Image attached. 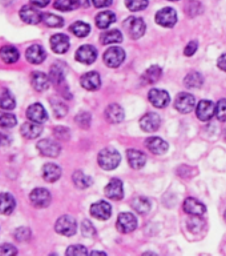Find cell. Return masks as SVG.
<instances>
[{
  "label": "cell",
  "instance_id": "cell-1",
  "mask_svg": "<svg viewBox=\"0 0 226 256\" xmlns=\"http://www.w3.org/2000/svg\"><path fill=\"white\" fill-rule=\"evenodd\" d=\"M97 160H99V166L103 170L112 171V170L119 167L121 158H120L119 152L113 150V148H105V150L100 152Z\"/></svg>",
  "mask_w": 226,
  "mask_h": 256
},
{
  "label": "cell",
  "instance_id": "cell-2",
  "mask_svg": "<svg viewBox=\"0 0 226 256\" xmlns=\"http://www.w3.org/2000/svg\"><path fill=\"white\" fill-rule=\"evenodd\" d=\"M55 230L57 234L63 236H73L77 231V223L76 220L69 215L61 216L60 219H57L55 224Z\"/></svg>",
  "mask_w": 226,
  "mask_h": 256
},
{
  "label": "cell",
  "instance_id": "cell-3",
  "mask_svg": "<svg viewBox=\"0 0 226 256\" xmlns=\"http://www.w3.org/2000/svg\"><path fill=\"white\" fill-rule=\"evenodd\" d=\"M124 60H125V52L120 47H111L104 54V62L111 68L120 67Z\"/></svg>",
  "mask_w": 226,
  "mask_h": 256
},
{
  "label": "cell",
  "instance_id": "cell-4",
  "mask_svg": "<svg viewBox=\"0 0 226 256\" xmlns=\"http://www.w3.org/2000/svg\"><path fill=\"white\" fill-rule=\"evenodd\" d=\"M124 27H125V30H127L132 39H140L144 35V32H145L144 20L140 19V18H135V16H132V18L125 20Z\"/></svg>",
  "mask_w": 226,
  "mask_h": 256
},
{
  "label": "cell",
  "instance_id": "cell-5",
  "mask_svg": "<svg viewBox=\"0 0 226 256\" xmlns=\"http://www.w3.org/2000/svg\"><path fill=\"white\" fill-rule=\"evenodd\" d=\"M36 147H37L41 155L47 156V158H57L60 155V152H61L60 144L51 139L40 140Z\"/></svg>",
  "mask_w": 226,
  "mask_h": 256
},
{
  "label": "cell",
  "instance_id": "cell-6",
  "mask_svg": "<svg viewBox=\"0 0 226 256\" xmlns=\"http://www.w3.org/2000/svg\"><path fill=\"white\" fill-rule=\"evenodd\" d=\"M31 203L36 208H45L51 204V194L45 188H35L29 195Z\"/></svg>",
  "mask_w": 226,
  "mask_h": 256
},
{
  "label": "cell",
  "instance_id": "cell-7",
  "mask_svg": "<svg viewBox=\"0 0 226 256\" xmlns=\"http://www.w3.org/2000/svg\"><path fill=\"white\" fill-rule=\"evenodd\" d=\"M177 22V14L173 8H163L156 14V23L161 27L171 28Z\"/></svg>",
  "mask_w": 226,
  "mask_h": 256
},
{
  "label": "cell",
  "instance_id": "cell-8",
  "mask_svg": "<svg viewBox=\"0 0 226 256\" xmlns=\"http://www.w3.org/2000/svg\"><path fill=\"white\" fill-rule=\"evenodd\" d=\"M195 106H196L195 98H193L191 94H187V92L179 94L175 100L176 110H177L179 112H181V114H189V112L193 111Z\"/></svg>",
  "mask_w": 226,
  "mask_h": 256
},
{
  "label": "cell",
  "instance_id": "cell-9",
  "mask_svg": "<svg viewBox=\"0 0 226 256\" xmlns=\"http://www.w3.org/2000/svg\"><path fill=\"white\" fill-rule=\"evenodd\" d=\"M20 19L23 20L24 23L31 24V26H36L40 22H43V15L41 12L37 10V7H32V6H24L20 10Z\"/></svg>",
  "mask_w": 226,
  "mask_h": 256
},
{
  "label": "cell",
  "instance_id": "cell-10",
  "mask_svg": "<svg viewBox=\"0 0 226 256\" xmlns=\"http://www.w3.org/2000/svg\"><path fill=\"white\" fill-rule=\"evenodd\" d=\"M76 60L81 64H89L95 63L97 59V51L93 46H81V47L76 51Z\"/></svg>",
  "mask_w": 226,
  "mask_h": 256
},
{
  "label": "cell",
  "instance_id": "cell-11",
  "mask_svg": "<svg viewBox=\"0 0 226 256\" xmlns=\"http://www.w3.org/2000/svg\"><path fill=\"white\" fill-rule=\"evenodd\" d=\"M137 227V219L132 214L128 212H123L120 214L119 219H117V230L121 234H129L133 232Z\"/></svg>",
  "mask_w": 226,
  "mask_h": 256
},
{
  "label": "cell",
  "instance_id": "cell-12",
  "mask_svg": "<svg viewBox=\"0 0 226 256\" xmlns=\"http://www.w3.org/2000/svg\"><path fill=\"white\" fill-rule=\"evenodd\" d=\"M216 107L215 104L209 100H201L196 107V115L201 122H209L215 116Z\"/></svg>",
  "mask_w": 226,
  "mask_h": 256
},
{
  "label": "cell",
  "instance_id": "cell-13",
  "mask_svg": "<svg viewBox=\"0 0 226 256\" xmlns=\"http://www.w3.org/2000/svg\"><path fill=\"white\" fill-rule=\"evenodd\" d=\"M91 215L97 220H108L112 215L111 204L107 202H97L91 206Z\"/></svg>",
  "mask_w": 226,
  "mask_h": 256
},
{
  "label": "cell",
  "instance_id": "cell-14",
  "mask_svg": "<svg viewBox=\"0 0 226 256\" xmlns=\"http://www.w3.org/2000/svg\"><path fill=\"white\" fill-rule=\"evenodd\" d=\"M160 124H161V119L155 112L144 115L140 120V127L144 132H156L159 130Z\"/></svg>",
  "mask_w": 226,
  "mask_h": 256
},
{
  "label": "cell",
  "instance_id": "cell-15",
  "mask_svg": "<svg viewBox=\"0 0 226 256\" xmlns=\"http://www.w3.org/2000/svg\"><path fill=\"white\" fill-rule=\"evenodd\" d=\"M149 102L152 103V106L156 108H165L171 102V98L168 95L167 91H163V90H151L149 91Z\"/></svg>",
  "mask_w": 226,
  "mask_h": 256
},
{
  "label": "cell",
  "instance_id": "cell-16",
  "mask_svg": "<svg viewBox=\"0 0 226 256\" xmlns=\"http://www.w3.org/2000/svg\"><path fill=\"white\" fill-rule=\"evenodd\" d=\"M27 118L31 120V122L43 124L48 120V114L47 111H45V108H44L41 104L36 103L32 104L31 107L27 110Z\"/></svg>",
  "mask_w": 226,
  "mask_h": 256
},
{
  "label": "cell",
  "instance_id": "cell-17",
  "mask_svg": "<svg viewBox=\"0 0 226 256\" xmlns=\"http://www.w3.org/2000/svg\"><path fill=\"white\" fill-rule=\"evenodd\" d=\"M105 196L111 200H121L124 196V188L121 180L112 179L109 183L107 184V187L104 190Z\"/></svg>",
  "mask_w": 226,
  "mask_h": 256
},
{
  "label": "cell",
  "instance_id": "cell-18",
  "mask_svg": "<svg viewBox=\"0 0 226 256\" xmlns=\"http://www.w3.org/2000/svg\"><path fill=\"white\" fill-rule=\"evenodd\" d=\"M69 38L67 35H63V34H57V35H53L51 38V48L52 51L55 54H65V52L69 50Z\"/></svg>",
  "mask_w": 226,
  "mask_h": 256
},
{
  "label": "cell",
  "instance_id": "cell-19",
  "mask_svg": "<svg viewBox=\"0 0 226 256\" xmlns=\"http://www.w3.org/2000/svg\"><path fill=\"white\" fill-rule=\"evenodd\" d=\"M184 211L191 216H203L207 212V207L201 202L193 198H188L184 202Z\"/></svg>",
  "mask_w": 226,
  "mask_h": 256
},
{
  "label": "cell",
  "instance_id": "cell-20",
  "mask_svg": "<svg viewBox=\"0 0 226 256\" xmlns=\"http://www.w3.org/2000/svg\"><path fill=\"white\" fill-rule=\"evenodd\" d=\"M25 58L31 64H41L47 58V54H45V50L41 46L33 44L25 52Z\"/></svg>",
  "mask_w": 226,
  "mask_h": 256
},
{
  "label": "cell",
  "instance_id": "cell-21",
  "mask_svg": "<svg viewBox=\"0 0 226 256\" xmlns=\"http://www.w3.org/2000/svg\"><path fill=\"white\" fill-rule=\"evenodd\" d=\"M80 83H81L84 90H87V91H96L101 86V79H100V75L97 72H88V74L81 76Z\"/></svg>",
  "mask_w": 226,
  "mask_h": 256
},
{
  "label": "cell",
  "instance_id": "cell-22",
  "mask_svg": "<svg viewBox=\"0 0 226 256\" xmlns=\"http://www.w3.org/2000/svg\"><path fill=\"white\" fill-rule=\"evenodd\" d=\"M145 146L149 151L153 154V155H164L165 152L168 151V143L165 140H163L161 138H149V139L145 140Z\"/></svg>",
  "mask_w": 226,
  "mask_h": 256
},
{
  "label": "cell",
  "instance_id": "cell-23",
  "mask_svg": "<svg viewBox=\"0 0 226 256\" xmlns=\"http://www.w3.org/2000/svg\"><path fill=\"white\" fill-rule=\"evenodd\" d=\"M20 134L25 139H37L41 134H43V127L39 123L35 122H29V123H24L20 128Z\"/></svg>",
  "mask_w": 226,
  "mask_h": 256
},
{
  "label": "cell",
  "instance_id": "cell-24",
  "mask_svg": "<svg viewBox=\"0 0 226 256\" xmlns=\"http://www.w3.org/2000/svg\"><path fill=\"white\" fill-rule=\"evenodd\" d=\"M49 82H51V79L44 72H33L31 76L32 87L35 88L37 92L47 91L49 88Z\"/></svg>",
  "mask_w": 226,
  "mask_h": 256
},
{
  "label": "cell",
  "instance_id": "cell-25",
  "mask_svg": "<svg viewBox=\"0 0 226 256\" xmlns=\"http://www.w3.org/2000/svg\"><path fill=\"white\" fill-rule=\"evenodd\" d=\"M127 158L128 164L133 170H140V168H143L145 166V163H147V156L144 155L143 152L137 151V150H128Z\"/></svg>",
  "mask_w": 226,
  "mask_h": 256
},
{
  "label": "cell",
  "instance_id": "cell-26",
  "mask_svg": "<svg viewBox=\"0 0 226 256\" xmlns=\"http://www.w3.org/2000/svg\"><path fill=\"white\" fill-rule=\"evenodd\" d=\"M16 202L11 194L3 192L0 194V214L1 215H11L15 211Z\"/></svg>",
  "mask_w": 226,
  "mask_h": 256
},
{
  "label": "cell",
  "instance_id": "cell-27",
  "mask_svg": "<svg viewBox=\"0 0 226 256\" xmlns=\"http://www.w3.org/2000/svg\"><path fill=\"white\" fill-rule=\"evenodd\" d=\"M105 118L112 124L121 123L124 120V110L120 107L119 104H111L105 110Z\"/></svg>",
  "mask_w": 226,
  "mask_h": 256
},
{
  "label": "cell",
  "instance_id": "cell-28",
  "mask_svg": "<svg viewBox=\"0 0 226 256\" xmlns=\"http://www.w3.org/2000/svg\"><path fill=\"white\" fill-rule=\"evenodd\" d=\"M61 176V168L53 163H48L43 167V178L48 183H55Z\"/></svg>",
  "mask_w": 226,
  "mask_h": 256
},
{
  "label": "cell",
  "instance_id": "cell-29",
  "mask_svg": "<svg viewBox=\"0 0 226 256\" xmlns=\"http://www.w3.org/2000/svg\"><path fill=\"white\" fill-rule=\"evenodd\" d=\"M19 51L13 46H4L3 48H0V59L3 60L4 63L13 64L19 60Z\"/></svg>",
  "mask_w": 226,
  "mask_h": 256
},
{
  "label": "cell",
  "instance_id": "cell-30",
  "mask_svg": "<svg viewBox=\"0 0 226 256\" xmlns=\"http://www.w3.org/2000/svg\"><path fill=\"white\" fill-rule=\"evenodd\" d=\"M100 42L104 46H111V44H119L123 42V35L117 30H111V31L103 32L100 36Z\"/></svg>",
  "mask_w": 226,
  "mask_h": 256
},
{
  "label": "cell",
  "instance_id": "cell-31",
  "mask_svg": "<svg viewBox=\"0 0 226 256\" xmlns=\"http://www.w3.org/2000/svg\"><path fill=\"white\" fill-rule=\"evenodd\" d=\"M16 107V100L8 90H0V108L4 111H12Z\"/></svg>",
  "mask_w": 226,
  "mask_h": 256
},
{
  "label": "cell",
  "instance_id": "cell-32",
  "mask_svg": "<svg viewBox=\"0 0 226 256\" xmlns=\"http://www.w3.org/2000/svg\"><path fill=\"white\" fill-rule=\"evenodd\" d=\"M116 22V16L113 12L105 11L101 12L99 15L96 16V26L100 28V30H107L111 24H113Z\"/></svg>",
  "mask_w": 226,
  "mask_h": 256
},
{
  "label": "cell",
  "instance_id": "cell-33",
  "mask_svg": "<svg viewBox=\"0 0 226 256\" xmlns=\"http://www.w3.org/2000/svg\"><path fill=\"white\" fill-rule=\"evenodd\" d=\"M161 68L159 66H152L151 68H148L147 71L144 72L143 75V83L144 84H155L156 82H159L161 78Z\"/></svg>",
  "mask_w": 226,
  "mask_h": 256
},
{
  "label": "cell",
  "instance_id": "cell-34",
  "mask_svg": "<svg viewBox=\"0 0 226 256\" xmlns=\"http://www.w3.org/2000/svg\"><path fill=\"white\" fill-rule=\"evenodd\" d=\"M132 208L135 210L137 214H148L151 211V200H148L147 198H143V196H139V198H135L132 200Z\"/></svg>",
  "mask_w": 226,
  "mask_h": 256
},
{
  "label": "cell",
  "instance_id": "cell-35",
  "mask_svg": "<svg viewBox=\"0 0 226 256\" xmlns=\"http://www.w3.org/2000/svg\"><path fill=\"white\" fill-rule=\"evenodd\" d=\"M72 179H73V183H75L76 187L80 188V190H84V188H88L92 186L91 178L81 171H76L72 176Z\"/></svg>",
  "mask_w": 226,
  "mask_h": 256
},
{
  "label": "cell",
  "instance_id": "cell-36",
  "mask_svg": "<svg viewBox=\"0 0 226 256\" xmlns=\"http://www.w3.org/2000/svg\"><path fill=\"white\" fill-rule=\"evenodd\" d=\"M203 76L200 75L199 72H191V74H188L187 78L184 79V84H185V87L188 88H200L203 86Z\"/></svg>",
  "mask_w": 226,
  "mask_h": 256
},
{
  "label": "cell",
  "instance_id": "cell-37",
  "mask_svg": "<svg viewBox=\"0 0 226 256\" xmlns=\"http://www.w3.org/2000/svg\"><path fill=\"white\" fill-rule=\"evenodd\" d=\"M69 31L75 36H77V38H85V36L89 35L91 27L87 23H84V22H76L75 24H72Z\"/></svg>",
  "mask_w": 226,
  "mask_h": 256
},
{
  "label": "cell",
  "instance_id": "cell-38",
  "mask_svg": "<svg viewBox=\"0 0 226 256\" xmlns=\"http://www.w3.org/2000/svg\"><path fill=\"white\" fill-rule=\"evenodd\" d=\"M53 6H55L56 10H59V11L69 12L79 7L80 3L79 0H56Z\"/></svg>",
  "mask_w": 226,
  "mask_h": 256
},
{
  "label": "cell",
  "instance_id": "cell-39",
  "mask_svg": "<svg viewBox=\"0 0 226 256\" xmlns=\"http://www.w3.org/2000/svg\"><path fill=\"white\" fill-rule=\"evenodd\" d=\"M17 126V118L8 112H0V128H13Z\"/></svg>",
  "mask_w": 226,
  "mask_h": 256
},
{
  "label": "cell",
  "instance_id": "cell-40",
  "mask_svg": "<svg viewBox=\"0 0 226 256\" xmlns=\"http://www.w3.org/2000/svg\"><path fill=\"white\" fill-rule=\"evenodd\" d=\"M43 22L45 26L51 28H60L64 26V20L60 16H56L53 14H44Z\"/></svg>",
  "mask_w": 226,
  "mask_h": 256
},
{
  "label": "cell",
  "instance_id": "cell-41",
  "mask_svg": "<svg viewBox=\"0 0 226 256\" xmlns=\"http://www.w3.org/2000/svg\"><path fill=\"white\" fill-rule=\"evenodd\" d=\"M49 79H51L52 83L57 84V86H60V84L64 83V79H65V76H64L63 68L60 67L59 64H57V66H53V67L51 68Z\"/></svg>",
  "mask_w": 226,
  "mask_h": 256
},
{
  "label": "cell",
  "instance_id": "cell-42",
  "mask_svg": "<svg viewBox=\"0 0 226 256\" xmlns=\"http://www.w3.org/2000/svg\"><path fill=\"white\" fill-rule=\"evenodd\" d=\"M52 104V110H53V114L57 119H63L64 116L67 115L68 108L67 106L63 103V102H60V100H51Z\"/></svg>",
  "mask_w": 226,
  "mask_h": 256
},
{
  "label": "cell",
  "instance_id": "cell-43",
  "mask_svg": "<svg viewBox=\"0 0 226 256\" xmlns=\"http://www.w3.org/2000/svg\"><path fill=\"white\" fill-rule=\"evenodd\" d=\"M185 12H187L188 16L195 18V16L200 15V14L203 12V6H201L199 2H196V0H191V2H188L187 6H185Z\"/></svg>",
  "mask_w": 226,
  "mask_h": 256
},
{
  "label": "cell",
  "instance_id": "cell-44",
  "mask_svg": "<svg viewBox=\"0 0 226 256\" xmlns=\"http://www.w3.org/2000/svg\"><path fill=\"white\" fill-rule=\"evenodd\" d=\"M125 6L129 11L139 12L148 7V0H125Z\"/></svg>",
  "mask_w": 226,
  "mask_h": 256
},
{
  "label": "cell",
  "instance_id": "cell-45",
  "mask_svg": "<svg viewBox=\"0 0 226 256\" xmlns=\"http://www.w3.org/2000/svg\"><path fill=\"white\" fill-rule=\"evenodd\" d=\"M188 230L192 232V234H199L201 230L204 228V223L201 220V216H193L191 219L188 220Z\"/></svg>",
  "mask_w": 226,
  "mask_h": 256
},
{
  "label": "cell",
  "instance_id": "cell-46",
  "mask_svg": "<svg viewBox=\"0 0 226 256\" xmlns=\"http://www.w3.org/2000/svg\"><path fill=\"white\" fill-rule=\"evenodd\" d=\"M216 118L220 122H226V100H219V103L216 104Z\"/></svg>",
  "mask_w": 226,
  "mask_h": 256
},
{
  "label": "cell",
  "instance_id": "cell-47",
  "mask_svg": "<svg viewBox=\"0 0 226 256\" xmlns=\"http://www.w3.org/2000/svg\"><path fill=\"white\" fill-rule=\"evenodd\" d=\"M81 232L85 238H93L96 235V228L92 226L91 222L84 220L83 224H81Z\"/></svg>",
  "mask_w": 226,
  "mask_h": 256
},
{
  "label": "cell",
  "instance_id": "cell-48",
  "mask_svg": "<svg viewBox=\"0 0 226 256\" xmlns=\"http://www.w3.org/2000/svg\"><path fill=\"white\" fill-rule=\"evenodd\" d=\"M31 238V231L25 227H20L15 231V239L19 242H27Z\"/></svg>",
  "mask_w": 226,
  "mask_h": 256
},
{
  "label": "cell",
  "instance_id": "cell-49",
  "mask_svg": "<svg viewBox=\"0 0 226 256\" xmlns=\"http://www.w3.org/2000/svg\"><path fill=\"white\" fill-rule=\"evenodd\" d=\"M76 123L79 124L81 128H88L89 124H91V115L87 114V112H81L76 118Z\"/></svg>",
  "mask_w": 226,
  "mask_h": 256
},
{
  "label": "cell",
  "instance_id": "cell-50",
  "mask_svg": "<svg viewBox=\"0 0 226 256\" xmlns=\"http://www.w3.org/2000/svg\"><path fill=\"white\" fill-rule=\"evenodd\" d=\"M67 255H87L88 251L87 248H84L83 246H71V247L68 248L67 252H65Z\"/></svg>",
  "mask_w": 226,
  "mask_h": 256
},
{
  "label": "cell",
  "instance_id": "cell-51",
  "mask_svg": "<svg viewBox=\"0 0 226 256\" xmlns=\"http://www.w3.org/2000/svg\"><path fill=\"white\" fill-rule=\"evenodd\" d=\"M53 134H55V136L57 138V139H61V140L69 139V131H68L65 127H56Z\"/></svg>",
  "mask_w": 226,
  "mask_h": 256
},
{
  "label": "cell",
  "instance_id": "cell-52",
  "mask_svg": "<svg viewBox=\"0 0 226 256\" xmlns=\"http://www.w3.org/2000/svg\"><path fill=\"white\" fill-rule=\"evenodd\" d=\"M17 254V250H16L13 246H9V244H4V246H0V255H16Z\"/></svg>",
  "mask_w": 226,
  "mask_h": 256
},
{
  "label": "cell",
  "instance_id": "cell-53",
  "mask_svg": "<svg viewBox=\"0 0 226 256\" xmlns=\"http://www.w3.org/2000/svg\"><path fill=\"white\" fill-rule=\"evenodd\" d=\"M197 48H199L197 42H191V43L188 44L187 47H185V50H184V55L188 56V58L192 55H195L196 51H197Z\"/></svg>",
  "mask_w": 226,
  "mask_h": 256
},
{
  "label": "cell",
  "instance_id": "cell-54",
  "mask_svg": "<svg viewBox=\"0 0 226 256\" xmlns=\"http://www.w3.org/2000/svg\"><path fill=\"white\" fill-rule=\"evenodd\" d=\"M96 8H107L112 4V0H92Z\"/></svg>",
  "mask_w": 226,
  "mask_h": 256
},
{
  "label": "cell",
  "instance_id": "cell-55",
  "mask_svg": "<svg viewBox=\"0 0 226 256\" xmlns=\"http://www.w3.org/2000/svg\"><path fill=\"white\" fill-rule=\"evenodd\" d=\"M217 67H219L221 71L226 72V54H223V55L220 56L219 60H217Z\"/></svg>",
  "mask_w": 226,
  "mask_h": 256
},
{
  "label": "cell",
  "instance_id": "cell-56",
  "mask_svg": "<svg viewBox=\"0 0 226 256\" xmlns=\"http://www.w3.org/2000/svg\"><path fill=\"white\" fill-rule=\"evenodd\" d=\"M51 0H31V3L37 8H44L47 7L48 4H49Z\"/></svg>",
  "mask_w": 226,
  "mask_h": 256
},
{
  "label": "cell",
  "instance_id": "cell-57",
  "mask_svg": "<svg viewBox=\"0 0 226 256\" xmlns=\"http://www.w3.org/2000/svg\"><path fill=\"white\" fill-rule=\"evenodd\" d=\"M9 143H11V140H9V138H8L7 135L0 134V147H3V146H8Z\"/></svg>",
  "mask_w": 226,
  "mask_h": 256
},
{
  "label": "cell",
  "instance_id": "cell-58",
  "mask_svg": "<svg viewBox=\"0 0 226 256\" xmlns=\"http://www.w3.org/2000/svg\"><path fill=\"white\" fill-rule=\"evenodd\" d=\"M79 3H80V6H81V7L87 8L88 6H89V0H79Z\"/></svg>",
  "mask_w": 226,
  "mask_h": 256
},
{
  "label": "cell",
  "instance_id": "cell-59",
  "mask_svg": "<svg viewBox=\"0 0 226 256\" xmlns=\"http://www.w3.org/2000/svg\"><path fill=\"white\" fill-rule=\"evenodd\" d=\"M169 2H177V0H169Z\"/></svg>",
  "mask_w": 226,
  "mask_h": 256
},
{
  "label": "cell",
  "instance_id": "cell-60",
  "mask_svg": "<svg viewBox=\"0 0 226 256\" xmlns=\"http://www.w3.org/2000/svg\"><path fill=\"white\" fill-rule=\"evenodd\" d=\"M225 220H226V211H225Z\"/></svg>",
  "mask_w": 226,
  "mask_h": 256
}]
</instances>
